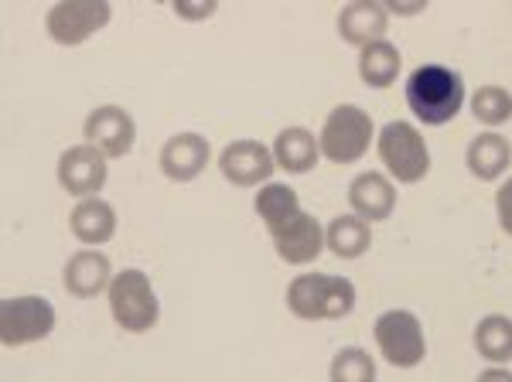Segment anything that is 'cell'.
I'll use <instances>...</instances> for the list:
<instances>
[{
	"label": "cell",
	"instance_id": "obj_21",
	"mask_svg": "<svg viewBox=\"0 0 512 382\" xmlns=\"http://www.w3.org/2000/svg\"><path fill=\"white\" fill-rule=\"evenodd\" d=\"M253 209L260 215V222L274 236L277 229H284L287 222H294L301 215V202H297V191L291 185H280V181H267L253 198Z\"/></svg>",
	"mask_w": 512,
	"mask_h": 382
},
{
	"label": "cell",
	"instance_id": "obj_8",
	"mask_svg": "<svg viewBox=\"0 0 512 382\" xmlns=\"http://www.w3.org/2000/svg\"><path fill=\"white\" fill-rule=\"evenodd\" d=\"M113 18V7L106 0H62L45 14V31L55 45H82L103 31Z\"/></svg>",
	"mask_w": 512,
	"mask_h": 382
},
{
	"label": "cell",
	"instance_id": "obj_9",
	"mask_svg": "<svg viewBox=\"0 0 512 382\" xmlns=\"http://www.w3.org/2000/svg\"><path fill=\"white\" fill-rule=\"evenodd\" d=\"M82 137H86V144H93L99 154H106V161H110V157H127L137 144V123L123 106L106 103V106H96V110L86 116Z\"/></svg>",
	"mask_w": 512,
	"mask_h": 382
},
{
	"label": "cell",
	"instance_id": "obj_27",
	"mask_svg": "<svg viewBox=\"0 0 512 382\" xmlns=\"http://www.w3.org/2000/svg\"><path fill=\"white\" fill-rule=\"evenodd\" d=\"M495 215H499V226L506 236H512V178H506L495 191Z\"/></svg>",
	"mask_w": 512,
	"mask_h": 382
},
{
	"label": "cell",
	"instance_id": "obj_20",
	"mask_svg": "<svg viewBox=\"0 0 512 382\" xmlns=\"http://www.w3.org/2000/svg\"><path fill=\"white\" fill-rule=\"evenodd\" d=\"M373 246V226L366 219H359L355 212L335 215L325 229V249L338 260H359L366 256V249Z\"/></svg>",
	"mask_w": 512,
	"mask_h": 382
},
{
	"label": "cell",
	"instance_id": "obj_26",
	"mask_svg": "<svg viewBox=\"0 0 512 382\" xmlns=\"http://www.w3.org/2000/svg\"><path fill=\"white\" fill-rule=\"evenodd\" d=\"M219 11L216 0H175V14L185 21H202V18H212Z\"/></svg>",
	"mask_w": 512,
	"mask_h": 382
},
{
	"label": "cell",
	"instance_id": "obj_23",
	"mask_svg": "<svg viewBox=\"0 0 512 382\" xmlns=\"http://www.w3.org/2000/svg\"><path fill=\"white\" fill-rule=\"evenodd\" d=\"M475 352L492 365L512 362V318L489 314L475 325Z\"/></svg>",
	"mask_w": 512,
	"mask_h": 382
},
{
	"label": "cell",
	"instance_id": "obj_7",
	"mask_svg": "<svg viewBox=\"0 0 512 382\" xmlns=\"http://www.w3.org/2000/svg\"><path fill=\"white\" fill-rule=\"evenodd\" d=\"M52 328H55V307L45 297L21 294L0 301V342L7 348L41 342V338L52 335Z\"/></svg>",
	"mask_w": 512,
	"mask_h": 382
},
{
	"label": "cell",
	"instance_id": "obj_3",
	"mask_svg": "<svg viewBox=\"0 0 512 382\" xmlns=\"http://www.w3.org/2000/svg\"><path fill=\"white\" fill-rule=\"evenodd\" d=\"M376 140V127H373V116H369L362 106L342 103L328 113L325 127H321L318 147L321 157H328L332 164H355L366 157V151L373 147Z\"/></svg>",
	"mask_w": 512,
	"mask_h": 382
},
{
	"label": "cell",
	"instance_id": "obj_13",
	"mask_svg": "<svg viewBox=\"0 0 512 382\" xmlns=\"http://www.w3.org/2000/svg\"><path fill=\"white\" fill-rule=\"evenodd\" d=\"M113 277H117V273H113L110 256L99 253V249H76V253L65 260V270H62L65 290H69L72 297H82V301L110 290Z\"/></svg>",
	"mask_w": 512,
	"mask_h": 382
},
{
	"label": "cell",
	"instance_id": "obj_28",
	"mask_svg": "<svg viewBox=\"0 0 512 382\" xmlns=\"http://www.w3.org/2000/svg\"><path fill=\"white\" fill-rule=\"evenodd\" d=\"M475 382H512V372L506 369V365H492V369H482L478 372Z\"/></svg>",
	"mask_w": 512,
	"mask_h": 382
},
{
	"label": "cell",
	"instance_id": "obj_16",
	"mask_svg": "<svg viewBox=\"0 0 512 382\" xmlns=\"http://www.w3.org/2000/svg\"><path fill=\"white\" fill-rule=\"evenodd\" d=\"M386 24H390V14H386L383 4H373V0H355V4H345L338 11V35H342L345 45H355L359 52L373 41L386 38Z\"/></svg>",
	"mask_w": 512,
	"mask_h": 382
},
{
	"label": "cell",
	"instance_id": "obj_6",
	"mask_svg": "<svg viewBox=\"0 0 512 382\" xmlns=\"http://www.w3.org/2000/svg\"><path fill=\"white\" fill-rule=\"evenodd\" d=\"M379 355L396 369H417L427 359V338L414 311H386L373 325Z\"/></svg>",
	"mask_w": 512,
	"mask_h": 382
},
{
	"label": "cell",
	"instance_id": "obj_19",
	"mask_svg": "<svg viewBox=\"0 0 512 382\" xmlns=\"http://www.w3.org/2000/svg\"><path fill=\"white\" fill-rule=\"evenodd\" d=\"M270 151H274L277 171H287V174H308L321 157L318 137L311 134L308 127H284L274 137Z\"/></svg>",
	"mask_w": 512,
	"mask_h": 382
},
{
	"label": "cell",
	"instance_id": "obj_14",
	"mask_svg": "<svg viewBox=\"0 0 512 382\" xmlns=\"http://www.w3.org/2000/svg\"><path fill=\"white\" fill-rule=\"evenodd\" d=\"M274 249L284 263L291 267H304V263H315L325 249V229L315 215L301 212L294 222H287L284 229L274 232Z\"/></svg>",
	"mask_w": 512,
	"mask_h": 382
},
{
	"label": "cell",
	"instance_id": "obj_11",
	"mask_svg": "<svg viewBox=\"0 0 512 382\" xmlns=\"http://www.w3.org/2000/svg\"><path fill=\"white\" fill-rule=\"evenodd\" d=\"M55 171H59V185L69 191V195H79V202L82 198H96V191L110 178L106 154H99L93 144L65 147Z\"/></svg>",
	"mask_w": 512,
	"mask_h": 382
},
{
	"label": "cell",
	"instance_id": "obj_15",
	"mask_svg": "<svg viewBox=\"0 0 512 382\" xmlns=\"http://www.w3.org/2000/svg\"><path fill=\"white\" fill-rule=\"evenodd\" d=\"M349 205L369 226L373 222H386L396 209V185L379 171H362L355 174V181L349 185Z\"/></svg>",
	"mask_w": 512,
	"mask_h": 382
},
{
	"label": "cell",
	"instance_id": "obj_12",
	"mask_svg": "<svg viewBox=\"0 0 512 382\" xmlns=\"http://www.w3.org/2000/svg\"><path fill=\"white\" fill-rule=\"evenodd\" d=\"M212 147L202 134H175L171 140H164L161 154H158V168L164 171V178L171 181H195L198 174L209 168Z\"/></svg>",
	"mask_w": 512,
	"mask_h": 382
},
{
	"label": "cell",
	"instance_id": "obj_4",
	"mask_svg": "<svg viewBox=\"0 0 512 382\" xmlns=\"http://www.w3.org/2000/svg\"><path fill=\"white\" fill-rule=\"evenodd\" d=\"M376 151H379L383 168L390 171V178L403 181V185H417V181H424L427 171H431L427 140L414 123H407V120L386 123L376 137Z\"/></svg>",
	"mask_w": 512,
	"mask_h": 382
},
{
	"label": "cell",
	"instance_id": "obj_22",
	"mask_svg": "<svg viewBox=\"0 0 512 382\" xmlns=\"http://www.w3.org/2000/svg\"><path fill=\"white\" fill-rule=\"evenodd\" d=\"M359 79L373 89H390L400 79V48L393 41H373L359 52Z\"/></svg>",
	"mask_w": 512,
	"mask_h": 382
},
{
	"label": "cell",
	"instance_id": "obj_2",
	"mask_svg": "<svg viewBox=\"0 0 512 382\" xmlns=\"http://www.w3.org/2000/svg\"><path fill=\"white\" fill-rule=\"evenodd\" d=\"M287 307L301 321H338L352 314L355 287L335 273H301L287 284Z\"/></svg>",
	"mask_w": 512,
	"mask_h": 382
},
{
	"label": "cell",
	"instance_id": "obj_24",
	"mask_svg": "<svg viewBox=\"0 0 512 382\" xmlns=\"http://www.w3.org/2000/svg\"><path fill=\"white\" fill-rule=\"evenodd\" d=\"M332 382H376V359L359 345L338 348L332 365H328Z\"/></svg>",
	"mask_w": 512,
	"mask_h": 382
},
{
	"label": "cell",
	"instance_id": "obj_29",
	"mask_svg": "<svg viewBox=\"0 0 512 382\" xmlns=\"http://www.w3.org/2000/svg\"><path fill=\"white\" fill-rule=\"evenodd\" d=\"M386 14H420L424 11V0H414V4H396V0H390V4H383Z\"/></svg>",
	"mask_w": 512,
	"mask_h": 382
},
{
	"label": "cell",
	"instance_id": "obj_10",
	"mask_svg": "<svg viewBox=\"0 0 512 382\" xmlns=\"http://www.w3.org/2000/svg\"><path fill=\"white\" fill-rule=\"evenodd\" d=\"M219 171L236 188H263L270 181V174L277 171V161L274 151L267 144H260V140H233V144L222 147Z\"/></svg>",
	"mask_w": 512,
	"mask_h": 382
},
{
	"label": "cell",
	"instance_id": "obj_1",
	"mask_svg": "<svg viewBox=\"0 0 512 382\" xmlns=\"http://www.w3.org/2000/svg\"><path fill=\"white\" fill-rule=\"evenodd\" d=\"M407 106L427 127H444L465 106V79L448 65H417L407 76Z\"/></svg>",
	"mask_w": 512,
	"mask_h": 382
},
{
	"label": "cell",
	"instance_id": "obj_17",
	"mask_svg": "<svg viewBox=\"0 0 512 382\" xmlns=\"http://www.w3.org/2000/svg\"><path fill=\"white\" fill-rule=\"evenodd\" d=\"M69 229L79 243L103 246L117 236V209L110 202H103V198H82V202L72 205Z\"/></svg>",
	"mask_w": 512,
	"mask_h": 382
},
{
	"label": "cell",
	"instance_id": "obj_5",
	"mask_svg": "<svg viewBox=\"0 0 512 382\" xmlns=\"http://www.w3.org/2000/svg\"><path fill=\"white\" fill-rule=\"evenodd\" d=\"M106 297H110L113 321H117L123 331H130V335H144V331H151L158 325L161 304L151 287V277H147L144 270H120L117 277H113L110 290H106Z\"/></svg>",
	"mask_w": 512,
	"mask_h": 382
},
{
	"label": "cell",
	"instance_id": "obj_25",
	"mask_svg": "<svg viewBox=\"0 0 512 382\" xmlns=\"http://www.w3.org/2000/svg\"><path fill=\"white\" fill-rule=\"evenodd\" d=\"M472 116L485 127H502L512 120V93L502 86H482L472 96Z\"/></svg>",
	"mask_w": 512,
	"mask_h": 382
},
{
	"label": "cell",
	"instance_id": "obj_18",
	"mask_svg": "<svg viewBox=\"0 0 512 382\" xmlns=\"http://www.w3.org/2000/svg\"><path fill=\"white\" fill-rule=\"evenodd\" d=\"M465 164L478 181L502 178L512 164V140L502 137L499 130H485V134L472 137L468 154H465Z\"/></svg>",
	"mask_w": 512,
	"mask_h": 382
}]
</instances>
